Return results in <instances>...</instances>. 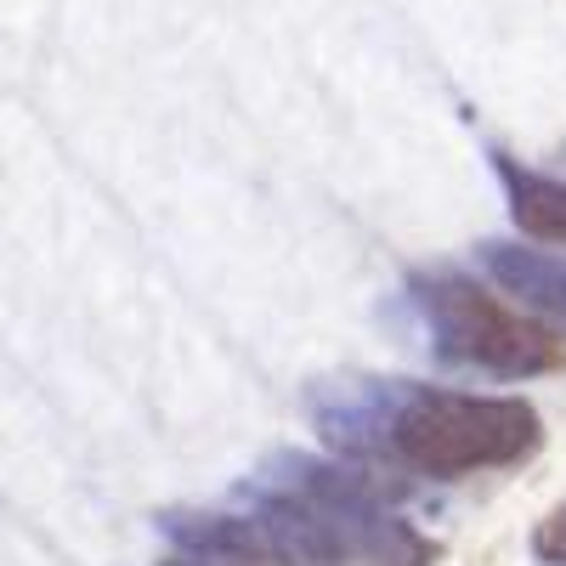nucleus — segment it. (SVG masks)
Wrapping results in <instances>:
<instances>
[{"label": "nucleus", "mask_w": 566, "mask_h": 566, "mask_svg": "<svg viewBox=\"0 0 566 566\" xmlns=\"http://www.w3.org/2000/svg\"><path fill=\"white\" fill-rule=\"evenodd\" d=\"M499 176H504L515 227L533 232V239H544V244H566V181L538 176V170H522V165L504 159V154H499Z\"/></svg>", "instance_id": "nucleus-4"}, {"label": "nucleus", "mask_w": 566, "mask_h": 566, "mask_svg": "<svg viewBox=\"0 0 566 566\" xmlns=\"http://www.w3.org/2000/svg\"><path fill=\"white\" fill-rule=\"evenodd\" d=\"M476 255H482L488 277L499 283L515 306H527V312L549 317L555 328H566V261L560 255L522 250V244H499V239H488Z\"/></svg>", "instance_id": "nucleus-3"}, {"label": "nucleus", "mask_w": 566, "mask_h": 566, "mask_svg": "<svg viewBox=\"0 0 566 566\" xmlns=\"http://www.w3.org/2000/svg\"><path fill=\"white\" fill-rule=\"evenodd\" d=\"M170 566H227V560H170Z\"/></svg>", "instance_id": "nucleus-6"}, {"label": "nucleus", "mask_w": 566, "mask_h": 566, "mask_svg": "<svg viewBox=\"0 0 566 566\" xmlns=\"http://www.w3.org/2000/svg\"><path fill=\"white\" fill-rule=\"evenodd\" d=\"M533 555L549 560V566H566V504H555L544 515V527L533 533Z\"/></svg>", "instance_id": "nucleus-5"}, {"label": "nucleus", "mask_w": 566, "mask_h": 566, "mask_svg": "<svg viewBox=\"0 0 566 566\" xmlns=\"http://www.w3.org/2000/svg\"><path fill=\"white\" fill-rule=\"evenodd\" d=\"M544 442L538 413L522 397H476V391H431L386 380L374 459L402 464L413 476L459 482L476 470H504L533 459Z\"/></svg>", "instance_id": "nucleus-1"}, {"label": "nucleus", "mask_w": 566, "mask_h": 566, "mask_svg": "<svg viewBox=\"0 0 566 566\" xmlns=\"http://www.w3.org/2000/svg\"><path fill=\"white\" fill-rule=\"evenodd\" d=\"M413 301H419L431 346L448 368L482 374V380H533V374H549L560 363V340H549L538 323L499 306L493 295H482L476 283L448 266L419 272Z\"/></svg>", "instance_id": "nucleus-2"}]
</instances>
